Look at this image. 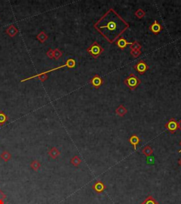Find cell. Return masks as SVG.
<instances>
[{
	"label": "cell",
	"mask_w": 181,
	"mask_h": 204,
	"mask_svg": "<svg viewBox=\"0 0 181 204\" xmlns=\"http://www.w3.org/2000/svg\"><path fill=\"white\" fill-rule=\"evenodd\" d=\"M93 27L107 41L113 43L130 28V24L114 9L110 8Z\"/></svg>",
	"instance_id": "1"
},
{
	"label": "cell",
	"mask_w": 181,
	"mask_h": 204,
	"mask_svg": "<svg viewBox=\"0 0 181 204\" xmlns=\"http://www.w3.org/2000/svg\"><path fill=\"white\" fill-rule=\"evenodd\" d=\"M124 84L129 88L130 90L134 91L141 84V80L136 76L135 74L131 73L127 78L124 79Z\"/></svg>",
	"instance_id": "2"
},
{
	"label": "cell",
	"mask_w": 181,
	"mask_h": 204,
	"mask_svg": "<svg viewBox=\"0 0 181 204\" xmlns=\"http://www.w3.org/2000/svg\"><path fill=\"white\" fill-rule=\"evenodd\" d=\"M104 51V49L101 46V45L97 41H94L89 47L86 49V52L90 54L91 57L94 59L99 58L101 54Z\"/></svg>",
	"instance_id": "3"
},
{
	"label": "cell",
	"mask_w": 181,
	"mask_h": 204,
	"mask_svg": "<svg viewBox=\"0 0 181 204\" xmlns=\"http://www.w3.org/2000/svg\"><path fill=\"white\" fill-rule=\"evenodd\" d=\"M134 69H135L140 75H142L149 69V65L145 63V60H140L134 66Z\"/></svg>",
	"instance_id": "4"
},
{
	"label": "cell",
	"mask_w": 181,
	"mask_h": 204,
	"mask_svg": "<svg viewBox=\"0 0 181 204\" xmlns=\"http://www.w3.org/2000/svg\"><path fill=\"white\" fill-rule=\"evenodd\" d=\"M165 128L170 132L171 133L174 134L178 129V123L174 118H171L165 125Z\"/></svg>",
	"instance_id": "5"
},
{
	"label": "cell",
	"mask_w": 181,
	"mask_h": 204,
	"mask_svg": "<svg viewBox=\"0 0 181 204\" xmlns=\"http://www.w3.org/2000/svg\"><path fill=\"white\" fill-rule=\"evenodd\" d=\"M76 66V61L74 60L73 59V58H69L67 60V62H66L65 64H64V65H62L61 66H59V67H54L53 69H49V70L48 71H45V72H43L44 74H48L50 72H53V71H55V70H57V69H61V68H63V67H69V68H74Z\"/></svg>",
	"instance_id": "6"
},
{
	"label": "cell",
	"mask_w": 181,
	"mask_h": 204,
	"mask_svg": "<svg viewBox=\"0 0 181 204\" xmlns=\"http://www.w3.org/2000/svg\"><path fill=\"white\" fill-rule=\"evenodd\" d=\"M104 79H103L100 75H98V74H96V75L93 77V78L90 79L89 83H90L95 89H98L102 86L103 84H104Z\"/></svg>",
	"instance_id": "7"
},
{
	"label": "cell",
	"mask_w": 181,
	"mask_h": 204,
	"mask_svg": "<svg viewBox=\"0 0 181 204\" xmlns=\"http://www.w3.org/2000/svg\"><path fill=\"white\" fill-rule=\"evenodd\" d=\"M162 29L163 27L161 26V25L159 24L157 20L153 21V24L149 26V31L155 35H158L162 31Z\"/></svg>",
	"instance_id": "8"
},
{
	"label": "cell",
	"mask_w": 181,
	"mask_h": 204,
	"mask_svg": "<svg viewBox=\"0 0 181 204\" xmlns=\"http://www.w3.org/2000/svg\"><path fill=\"white\" fill-rule=\"evenodd\" d=\"M115 44L120 50H124L126 48H127V46H128V45L131 46V45L132 44V43L128 42L127 40L124 38H120L119 39H118L116 40Z\"/></svg>",
	"instance_id": "9"
},
{
	"label": "cell",
	"mask_w": 181,
	"mask_h": 204,
	"mask_svg": "<svg viewBox=\"0 0 181 204\" xmlns=\"http://www.w3.org/2000/svg\"><path fill=\"white\" fill-rule=\"evenodd\" d=\"M5 33L7 34L8 36L11 38H13L18 34L19 33V29L16 27L13 24L9 25V26L6 29Z\"/></svg>",
	"instance_id": "10"
},
{
	"label": "cell",
	"mask_w": 181,
	"mask_h": 204,
	"mask_svg": "<svg viewBox=\"0 0 181 204\" xmlns=\"http://www.w3.org/2000/svg\"><path fill=\"white\" fill-rule=\"evenodd\" d=\"M92 188H93V189L96 192V193L101 194V193H102L105 189H106V186H105V184L103 183L102 182H101V181H98V182H95V184L93 185Z\"/></svg>",
	"instance_id": "11"
},
{
	"label": "cell",
	"mask_w": 181,
	"mask_h": 204,
	"mask_svg": "<svg viewBox=\"0 0 181 204\" xmlns=\"http://www.w3.org/2000/svg\"><path fill=\"white\" fill-rule=\"evenodd\" d=\"M60 154H61L60 151L55 147H52V148L48 151V155H49V156L51 157V158L53 159V160L57 159V157L60 156Z\"/></svg>",
	"instance_id": "12"
},
{
	"label": "cell",
	"mask_w": 181,
	"mask_h": 204,
	"mask_svg": "<svg viewBox=\"0 0 181 204\" xmlns=\"http://www.w3.org/2000/svg\"><path fill=\"white\" fill-rule=\"evenodd\" d=\"M140 142V139L139 136L137 135H132L129 138V143L134 147V149L136 150L137 149V145L139 144Z\"/></svg>",
	"instance_id": "13"
},
{
	"label": "cell",
	"mask_w": 181,
	"mask_h": 204,
	"mask_svg": "<svg viewBox=\"0 0 181 204\" xmlns=\"http://www.w3.org/2000/svg\"><path fill=\"white\" fill-rule=\"evenodd\" d=\"M115 113L117 115L120 116V117H123V116H124L127 114V109L124 107L123 105L121 104L116 108Z\"/></svg>",
	"instance_id": "14"
},
{
	"label": "cell",
	"mask_w": 181,
	"mask_h": 204,
	"mask_svg": "<svg viewBox=\"0 0 181 204\" xmlns=\"http://www.w3.org/2000/svg\"><path fill=\"white\" fill-rule=\"evenodd\" d=\"M36 38L39 42L41 43H43L45 42L46 40L48 39V36L45 32L41 31L37 35Z\"/></svg>",
	"instance_id": "15"
},
{
	"label": "cell",
	"mask_w": 181,
	"mask_h": 204,
	"mask_svg": "<svg viewBox=\"0 0 181 204\" xmlns=\"http://www.w3.org/2000/svg\"><path fill=\"white\" fill-rule=\"evenodd\" d=\"M142 154L145 155V156L149 157V156H151V155L153 154V149L151 148L150 146L147 145V146L145 147L142 149Z\"/></svg>",
	"instance_id": "16"
},
{
	"label": "cell",
	"mask_w": 181,
	"mask_h": 204,
	"mask_svg": "<svg viewBox=\"0 0 181 204\" xmlns=\"http://www.w3.org/2000/svg\"><path fill=\"white\" fill-rule=\"evenodd\" d=\"M70 162H71V164H72L73 166L79 167V164H80L81 163V160L79 156H77V155H75V156H74L71 159V160H70Z\"/></svg>",
	"instance_id": "17"
},
{
	"label": "cell",
	"mask_w": 181,
	"mask_h": 204,
	"mask_svg": "<svg viewBox=\"0 0 181 204\" xmlns=\"http://www.w3.org/2000/svg\"><path fill=\"white\" fill-rule=\"evenodd\" d=\"M40 166H41V165H40V162L37 160H34V161H32L30 164V167L33 170L36 171V172H37V171L40 169Z\"/></svg>",
	"instance_id": "18"
},
{
	"label": "cell",
	"mask_w": 181,
	"mask_h": 204,
	"mask_svg": "<svg viewBox=\"0 0 181 204\" xmlns=\"http://www.w3.org/2000/svg\"><path fill=\"white\" fill-rule=\"evenodd\" d=\"M0 157H1L5 162H7L11 160V155L8 152V151H4V152L0 155Z\"/></svg>",
	"instance_id": "19"
},
{
	"label": "cell",
	"mask_w": 181,
	"mask_h": 204,
	"mask_svg": "<svg viewBox=\"0 0 181 204\" xmlns=\"http://www.w3.org/2000/svg\"><path fill=\"white\" fill-rule=\"evenodd\" d=\"M8 119H9V118H8L7 114L2 111H0V126H3L7 121Z\"/></svg>",
	"instance_id": "20"
},
{
	"label": "cell",
	"mask_w": 181,
	"mask_h": 204,
	"mask_svg": "<svg viewBox=\"0 0 181 204\" xmlns=\"http://www.w3.org/2000/svg\"><path fill=\"white\" fill-rule=\"evenodd\" d=\"M141 204H159V203L153 199V196H149Z\"/></svg>",
	"instance_id": "21"
},
{
	"label": "cell",
	"mask_w": 181,
	"mask_h": 204,
	"mask_svg": "<svg viewBox=\"0 0 181 204\" xmlns=\"http://www.w3.org/2000/svg\"><path fill=\"white\" fill-rule=\"evenodd\" d=\"M135 16L137 17L138 19H142L143 17H145V16L146 15V12L143 10L142 9H139L135 11Z\"/></svg>",
	"instance_id": "22"
},
{
	"label": "cell",
	"mask_w": 181,
	"mask_h": 204,
	"mask_svg": "<svg viewBox=\"0 0 181 204\" xmlns=\"http://www.w3.org/2000/svg\"><path fill=\"white\" fill-rule=\"evenodd\" d=\"M130 49H131V50H141L142 46L139 42L137 41V40H135V41H134L133 43H132V44L130 46Z\"/></svg>",
	"instance_id": "23"
},
{
	"label": "cell",
	"mask_w": 181,
	"mask_h": 204,
	"mask_svg": "<svg viewBox=\"0 0 181 204\" xmlns=\"http://www.w3.org/2000/svg\"><path fill=\"white\" fill-rule=\"evenodd\" d=\"M62 52L60 50L59 48H55L54 50V58L55 60H59L60 58H61L62 56Z\"/></svg>",
	"instance_id": "24"
},
{
	"label": "cell",
	"mask_w": 181,
	"mask_h": 204,
	"mask_svg": "<svg viewBox=\"0 0 181 204\" xmlns=\"http://www.w3.org/2000/svg\"><path fill=\"white\" fill-rule=\"evenodd\" d=\"M130 55H131L132 57L137 58L142 55V51H141V50H131V51H130Z\"/></svg>",
	"instance_id": "25"
},
{
	"label": "cell",
	"mask_w": 181,
	"mask_h": 204,
	"mask_svg": "<svg viewBox=\"0 0 181 204\" xmlns=\"http://www.w3.org/2000/svg\"><path fill=\"white\" fill-rule=\"evenodd\" d=\"M6 198H7V196L3 193V191H1V190H0V204L5 203Z\"/></svg>",
	"instance_id": "26"
},
{
	"label": "cell",
	"mask_w": 181,
	"mask_h": 204,
	"mask_svg": "<svg viewBox=\"0 0 181 204\" xmlns=\"http://www.w3.org/2000/svg\"><path fill=\"white\" fill-rule=\"evenodd\" d=\"M46 55L48 56L50 59H53L54 58V50H52V48H50L46 52Z\"/></svg>",
	"instance_id": "27"
},
{
	"label": "cell",
	"mask_w": 181,
	"mask_h": 204,
	"mask_svg": "<svg viewBox=\"0 0 181 204\" xmlns=\"http://www.w3.org/2000/svg\"><path fill=\"white\" fill-rule=\"evenodd\" d=\"M178 129L181 131V119L178 122Z\"/></svg>",
	"instance_id": "28"
},
{
	"label": "cell",
	"mask_w": 181,
	"mask_h": 204,
	"mask_svg": "<svg viewBox=\"0 0 181 204\" xmlns=\"http://www.w3.org/2000/svg\"><path fill=\"white\" fill-rule=\"evenodd\" d=\"M178 164H179V165H180V166L181 167V157H180V159H179V160H178Z\"/></svg>",
	"instance_id": "29"
},
{
	"label": "cell",
	"mask_w": 181,
	"mask_h": 204,
	"mask_svg": "<svg viewBox=\"0 0 181 204\" xmlns=\"http://www.w3.org/2000/svg\"><path fill=\"white\" fill-rule=\"evenodd\" d=\"M180 146H181V141L180 142ZM178 152H181V149H180V150L178 151Z\"/></svg>",
	"instance_id": "30"
}]
</instances>
